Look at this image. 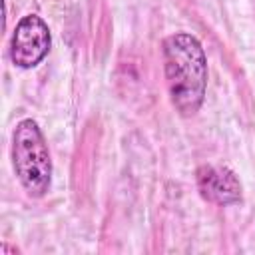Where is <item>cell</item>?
<instances>
[{"instance_id": "1", "label": "cell", "mask_w": 255, "mask_h": 255, "mask_svg": "<svg viewBox=\"0 0 255 255\" xmlns=\"http://www.w3.org/2000/svg\"><path fill=\"white\" fill-rule=\"evenodd\" d=\"M163 72L169 100L179 116L199 112L207 90V60L199 40L177 32L163 40Z\"/></svg>"}, {"instance_id": "2", "label": "cell", "mask_w": 255, "mask_h": 255, "mask_svg": "<svg viewBox=\"0 0 255 255\" xmlns=\"http://www.w3.org/2000/svg\"><path fill=\"white\" fill-rule=\"evenodd\" d=\"M12 163L14 171L30 197H42L52 183V159L34 120L18 122L12 135Z\"/></svg>"}, {"instance_id": "3", "label": "cell", "mask_w": 255, "mask_h": 255, "mask_svg": "<svg viewBox=\"0 0 255 255\" xmlns=\"http://www.w3.org/2000/svg\"><path fill=\"white\" fill-rule=\"evenodd\" d=\"M50 44L52 36L48 24L40 16L28 14L14 28L10 42V60L14 66L30 70L46 58V54L50 52Z\"/></svg>"}, {"instance_id": "4", "label": "cell", "mask_w": 255, "mask_h": 255, "mask_svg": "<svg viewBox=\"0 0 255 255\" xmlns=\"http://www.w3.org/2000/svg\"><path fill=\"white\" fill-rule=\"evenodd\" d=\"M195 181L201 197L215 205H231L241 201V181L229 167L201 165L195 173Z\"/></svg>"}]
</instances>
